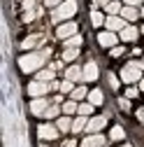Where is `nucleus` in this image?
<instances>
[{"label": "nucleus", "instance_id": "c9c22d12", "mask_svg": "<svg viewBox=\"0 0 144 147\" xmlns=\"http://www.w3.org/2000/svg\"><path fill=\"white\" fill-rule=\"evenodd\" d=\"M47 3V7H58L61 3H65V0H44Z\"/></svg>", "mask_w": 144, "mask_h": 147}, {"label": "nucleus", "instance_id": "0eeeda50", "mask_svg": "<svg viewBox=\"0 0 144 147\" xmlns=\"http://www.w3.org/2000/svg\"><path fill=\"white\" fill-rule=\"evenodd\" d=\"M105 26H107V30H112V33H116V30H123L125 26H128V24H125V19H123V16H107V21H105Z\"/></svg>", "mask_w": 144, "mask_h": 147}, {"label": "nucleus", "instance_id": "423d86ee", "mask_svg": "<svg viewBox=\"0 0 144 147\" xmlns=\"http://www.w3.org/2000/svg\"><path fill=\"white\" fill-rule=\"evenodd\" d=\"M56 35H58L61 40H67V38H72V35H77V24H72V21L61 24V26L56 28Z\"/></svg>", "mask_w": 144, "mask_h": 147}, {"label": "nucleus", "instance_id": "2f4dec72", "mask_svg": "<svg viewBox=\"0 0 144 147\" xmlns=\"http://www.w3.org/2000/svg\"><path fill=\"white\" fill-rule=\"evenodd\" d=\"M109 3H112V0H93V5H91V7H93V9H98V7H107Z\"/></svg>", "mask_w": 144, "mask_h": 147}, {"label": "nucleus", "instance_id": "a19ab883", "mask_svg": "<svg viewBox=\"0 0 144 147\" xmlns=\"http://www.w3.org/2000/svg\"><path fill=\"white\" fill-rule=\"evenodd\" d=\"M137 119H139V121H144V107H139V110H137Z\"/></svg>", "mask_w": 144, "mask_h": 147}, {"label": "nucleus", "instance_id": "2eb2a0df", "mask_svg": "<svg viewBox=\"0 0 144 147\" xmlns=\"http://www.w3.org/2000/svg\"><path fill=\"white\" fill-rule=\"evenodd\" d=\"M137 35H139V30H137L135 26H125V28L121 30V40H125V42H135Z\"/></svg>", "mask_w": 144, "mask_h": 147}, {"label": "nucleus", "instance_id": "f704fd0d", "mask_svg": "<svg viewBox=\"0 0 144 147\" xmlns=\"http://www.w3.org/2000/svg\"><path fill=\"white\" fill-rule=\"evenodd\" d=\"M130 98H121L119 100V105H121V110H130V103H128Z\"/></svg>", "mask_w": 144, "mask_h": 147}, {"label": "nucleus", "instance_id": "20e7f679", "mask_svg": "<svg viewBox=\"0 0 144 147\" xmlns=\"http://www.w3.org/2000/svg\"><path fill=\"white\" fill-rule=\"evenodd\" d=\"M49 89H53L51 86V82H42V80H35V82H30L28 84V94L33 96V98H40V96H44Z\"/></svg>", "mask_w": 144, "mask_h": 147}, {"label": "nucleus", "instance_id": "7ed1b4c3", "mask_svg": "<svg viewBox=\"0 0 144 147\" xmlns=\"http://www.w3.org/2000/svg\"><path fill=\"white\" fill-rule=\"evenodd\" d=\"M142 68H144V61H133V63H128V65H123L121 80L128 82V84L139 82V80H142Z\"/></svg>", "mask_w": 144, "mask_h": 147}, {"label": "nucleus", "instance_id": "dca6fc26", "mask_svg": "<svg viewBox=\"0 0 144 147\" xmlns=\"http://www.w3.org/2000/svg\"><path fill=\"white\" fill-rule=\"evenodd\" d=\"M121 16L125 21H135L137 16H139V12H137V7H130V5H125L123 9H121Z\"/></svg>", "mask_w": 144, "mask_h": 147}, {"label": "nucleus", "instance_id": "b1692460", "mask_svg": "<svg viewBox=\"0 0 144 147\" xmlns=\"http://www.w3.org/2000/svg\"><path fill=\"white\" fill-rule=\"evenodd\" d=\"M105 21H107V19H105V16H102L98 9H93V12H91V24H93V26H102Z\"/></svg>", "mask_w": 144, "mask_h": 147}, {"label": "nucleus", "instance_id": "f257e3e1", "mask_svg": "<svg viewBox=\"0 0 144 147\" xmlns=\"http://www.w3.org/2000/svg\"><path fill=\"white\" fill-rule=\"evenodd\" d=\"M51 49H42V51H33V54H26V56L19 59V68L23 72H33V70H40L44 65V61L49 59Z\"/></svg>", "mask_w": 144, "mask_h": 147}, {"label": "nucleus", "instance_id": "9d476101", "mask_svg": "<svg viewBox=\"0 0 144 147\" xmlns=\"http://www.w3.org/2000/svg\"><path fill=\"white\" fill-rule=\"evenodd\" d=\"M44 42V35L37 33V35H28V38L21 42V49H35V47H40Z\"/></svg>", "mask_w": 144, "mask_h": 147}, {"label": "nucleus", "instance_id": "aec40b11", "mask_svg": "<svg viewBox=\"0 0 144 147\" xmlns=\"http://www.w3.org/2000/svg\"><path fill=\"white\" fill-rule=\"evenodd\" d=\"M79 56V47H65L63 51V61H75Z\"/></svg>", "mask_w": 144, "mask_h": 147}, {"label": "nucleus", "instance_id": "c03bdc74", "mask_svg": "<svg viewBox=\"0 0 144 147\" xmlns=\"http://www.w3.org/2000/svg\"><path fill=\"white\" fill-rule=\"evenodd\" d=\"M102 147H105V145H102Z\"/></svg>", "mask_w": 144, "mask_h": 147}, {"label": "nucleus", "instance_id": "6e6552de", "mask_svg": "<svg viewBox=\"0 0 144 147\" xmlns=\"http://www.w3.org/2000/svg\"><path fill=\"white\" fill-rule=\"evenodd\" d=\"M49 105H51V103H49L44 96H40V98H33V103H30V112H33V115H44Z\"/></svg>", "mask_w": 144, "mask_h": 147}, {"label": "nucleus", "instance_id": "e433bc0d", "mask_svg": "<svg viewBox=\"0 0 144 147\" xmlns=\"http://www.w3.org/2000/svg\"><path fill=\"white\" fill-rule=\"evenodd\" d=\"M123 54V47H112V56L116 59V56H121Z\"/></svg>", "mask_w": 144, "mask_h": 147}, {"label": "nucleus", "instance_id": "c756f323", "mask_svg": "<svg viewBox=\"0 0 144 147\" xmlns=\"http://www.w3.org/2000/svg\"><path fill=\"white\" fill-rule=\"evenodd\" d=\"M93 107H95L93 103H81V105H79V115H84V117H88V115L93 112Z\"/></svg>", "mask_w": 144, "mask_h": 147}, {"label": "nucleus", "instance_id": "4468645a", "mask_svg": "<svg viewBox=\"0 0 144 147\" xmlns=\"http://www.w3.org/2000/svg\"><path fill=\"white\" fill-rule=\"evenodd\" d=\"M102 145H105V138L100 133H91L88 138H84V142H81V147H102Z\"/></svg>", "mask_w": 144, "mask_h": 147}, {"label": "nucleus", "instance_id": "4be33fe9", "mask_svg": "<svg viewBox=\"0 0 144 147\" xmlns=\"http://www.w3.org/2000/svg\"><path fill=\"white\" fill-rule=\"evenodd\" d=\"M105 9H107V12H109V16H116V14H121V9H123V7L119 5V0H112V3H109V5H107Z\"/></svg>", "mask_w": 144, "mask_h": 147}, {"label": "nucleus", "instance_id": "393cba45", "mask_svg": "<svg viewBox=\"0 0 144 147\" xmlns=\"http://www.w3.org/2000/svg\"><path fill=\"white\" fill-rule=\"evenodd\" d=\"M88 96V91L84 89V86H75V91H72V100H81V98H86Z\"/></svg>", "mask_w": 144, "mask_h": 147}, {"label": "nucleus", "instance_id": "39448f33", "mask_svg": "<svg viewBox=\"0 0 144 147\" xmlns=\"http://www.w3.org/2000/svg\"><path fill=\"white\" fill-rule=\"evenodd\" d=\"M58 133H61L58 126H53V124H40V128H37V136L42 140H56Z\"/></svg>", "mask_w": 144, "mask_h": 147}, {"label": "nucleus", "instance_id": "f3484780", "mask_svg": "<svg viewBox=\"0 0 144 147\" xmlns=\"http://www.w3.org/2000/svg\"><path fill=\"white\" fill-rule=\"evenodd\" d=\"M105 96H102V91L100 89H93V91H88V103H93V105H102Z\"/></svg>", "mask_w": 144, "mask_h": 147}, {"label": "nucleus", "instance_id": "c85d7f7f", "mask_svg": "<svg viewBox=\"0 0 144 147\" xmlns=\"http://www.w3.org/2000/svg\"><path fill=\"white\" fill-rule=\"evenodd\" d=\"M40 14H42V12H40L37 7H35V9H26V14H23V21L28 24V21H33V19H37Z\"/></svg>", "mask_w": 144, "mask_h": 147}, {"label": "nucleus", "instance_id": "ea45409f", "mask_svg": "<svg viewBox=\"0 0 144 147\" xmlns=\"http://www.w3.org/2000/svg\"><path fill=\"white\" fill-rule=\"evenodd\" d=\"M63 147H77V142H75V140H65Z\"/></svg>", "mask_w": 144, "mask_h": 147}, {"label": "nucleus", "instance_id": "37998d69", "mask_svg": "<svg viewBox=\"0 0 144 147\" xmlns=\"http://www.w3.org/2000/svg\"><path fill=\"white\" fill-rule=\"evenodd\" d=\"M139 14H142V16H144V7H142V9H139Z\"/></svg>", "mask_w": 144, "mask_h": 147}, {"label": "nucleus", "instance_id": "412c9836", "mask_svg": "<svg viewBox=\"0 0 144 147\" xmlns=\"http://www.w3.org/2000/svg\"><path fill=\"white\" fill-rule=\"evenodd\" d=\"M63 112H65V115H75V112H79L77 100H67V103H63Z\"/></svg>", "mask_w": 144, "mask_h": 147}, {"label": "nucleus", "instance_id": "bb28decb", "mask_svg": "<svg viewBox=\"0 0 144 147\" xmlns=\"http://www.w3.org/2000/svg\"><path fill=\"white\" fill-rule=\"evenodd\" d=\"M37 80H42V82H51V80H53V68H49V70H40V72H37Z\"/></svg>", "mask_w": 144, "mask_h": 147}, {"label": "nucleus", "instance_id": "5701e85b", "mask_svg": "<svg viewBox=\"0 0 144 147\" xmlns=\"http://www.w3.org/2000/svg\"><path fill=\"white\" fill-rule=\"evenodd\" d=\"M58 112H61V107H58V103H51V105L47 107V112H44V117H47V119H53V117H58Z\"/></svg>", "mask_w": 144, "mask_h": 147}, {"label": "nucleus", "instance_id": "f03ea898", "mask_svg": "<svg viewBox=\"0 0 144 147\" xmlns=\"http://www.w3.org/2000/svg\"><path fill=\"white\" fill-rule=\"evenodd\" d=\"M75 12H77V3H75V0H65V3H61L58 7H53L51 21L53 24H63V21L70 19V16H75Z\"/></svg>", "mask_w": 144, "mask_h": 147}, {"label": "nucleus", "instance_id": "9b49d317", "mask_svg": "<svg viewBox=\"0 0 144 147\" xmlns=\"http://www.w3.org/2000/svg\"><path fill=\"white\" fill-rule=\"evenodd\" d=\"M98 75H100V70H98V65H95L93 61L84 65V82H95Z\"/></svg>", "mask_w": 144, "mask_h": 147}, {"label": "nucleus", "instance_id": "79ce46f5", "mask_svg": "<svg viewBox=\"0 0 144 147\" xmlns=\"http://www.w3.org/2000/svg\"><path fill=\"white\" fill-rule=\"evenodd\" d=\"M139 89H142V91H144V77H142V80H139Z\"/></svg>", "mask_w": 144, "mask_h": 147}, {"label": "nucleus", "instance_id": "473e14b6", "mask_svg": "<svg viewBox=\"0 0 144 147\" xmlns=\"http://www.w3.org/2000/svg\"><path fill=\"white\" fill-rule=\"evenodd\" d=\"M139 94V89L137 86H128V91H125V98H135Z\"/></svg>", "mask_w": 144, "mask_h": 147}, {"label": "nucleus", "instance_id": "cd10ccee", "mask_svg": "<svg viewBox=\"0 0 144 147\" xmlns=\"http://www.w3.org/2000/svg\"><path fill=\"white\" fill-rule=\"evenodd\" d=\"M109 138H112V140H123V138H125V131H123L121 126H114L112 133H109Z\"/></svg>", "mask_w": 144, "mask_h": 147}, {"label": "nucleus", "instance_id": "72a5a7b5", "mask_svg": "<svg viewBox=\"0 0 144 147\" xmlns=\"http://www.w3.org/2000/svg\"><path fill=\"white\" fill-rule=\"evenodd\" d=\"M35 3L37 0H23V9H35Z\"/></svg>", "mask_w": 144, "mask_h": 147}, {"label": "nucleus", "instance_id": "6ab92c4d", "mask_svg": "<svg viewBox=\"0 0 144 147\" xmlns=\"http://www.w3.org/2000/svg\"><path fill=\"white\" fill-rule=\"evenodd\" d=\"M56 126H58V131H61V133H65V131H72V121H70V115L61 117V119L56 121Z\"/></svg>", "mask_w": 144, "mask_h": 147}, {"label": "nucleus", "instance_id": "7c9ffc66", "mask_svg": "<svg viewBox=\"0 0 144 147\" xmlns=\"http://www.w3.org/2000/svg\"><path fill=\"white\" fill-rule=\"evenodd\" d=\"M72 91H75V82H70V80L61 82V94H72Z\"/></svg>", "mask_w": 144, "mask_h": 147}, {"label": "nucleus", "instance_id": "1a4fd4ad", "mask_svg": "<svg viewBox=\"0 0 144 147\" xmlns=\"http://www.w3.org/2000/svg\"><path fill=\"white\" fill-rule=\"evenodd\" d=\"M105 124H107V117H93V119H88L86 131L88 133H100L102 128H105Z\"/></svg>", "mask_w": 144, "mask_h": 147}, {"label": "nucleus", "instance_id": "4c0bfd02", "mask_svg": "<svg viewBox=\"0 0 144 147\" xmlns=\"http://www.w3.org/2000/svg\"><path fill=\"white\" fill-rule=\"evenodd\" d=\"M125 5H130V7H137V5H142V0H125Z\"/></svg>", "mask_w": 144, "mask_h": 147}, {"label": "nucleus", "instance_id": "58836bf2", "mask_svg": "<svg viewBox=\"0 0 144 147\" xmlns=\"http://www.w3.org/2000/svg\"><path fill=\"white\" fill-rule=\"evenodd\" d=\"M109 84H112V89H116V86H119V82H116V77L112 75V72H109Z\"/></svg>", "mask_w": 144, "mask_h": 147}, {"label": "nucleus", "instance_id": "a211bd4d", "mask_svg": "<svg viewBox=\"0 0 144 147\" xmlns=\"http://www.w3.org/2000/svg\"><path fill=\"white\" fill-rule=\"evenodd\" d=\"M86 124H88V119H86L84 115H79L75 121H72V133H79V131H84V128H86Z\"/></svg>", "mask_w": 144, "mask_h": 147}, {"label": "nucleus", "instance_id": "ddd939ff", "mask_svg": "<svg viewBox=\"0 0 144 147\" xmlns=\"http://www.w3.org/2000/svg\"><path fill=\"white\" fill-rule=\"evenodd\" d=\"M65 80H70V82L84 80V68H79V65H70V68L65 70Z\"/></svg>", "mask_w": 144, "mask_h": 147}, {"label": "nucleus", "instance_id": "f8f14e48", "mask_svg": "<svg viewBox=\"0 0 144 147\" xmlns=\"http://www.w3.org/2000/svg\"><path fill=\"white\" fill-rule=\"evenodd\" d=\"M98 42H100L102 47H116V33H112V30L100 33V35H98Z\"/></svg>", "mask_w": 144, "mask_h": 147}, {"label": "nucleus", "instance_id": "a878e982", "mask_svg": "<svg viewBox=\"0 0 144 147\" xmlns=\"http://www.w3.org/2000/svg\"><path fill=\"white\" fill-rule=\"evenodd\" d=\"M81 42H84V40H81V35L77 33V35H72V38L65 40V47H81Z\"/></svg>", "mask_w": 144, "mask_h": 147}]
</instances>
